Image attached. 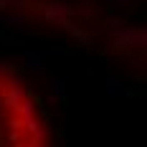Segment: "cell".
<instances>
[{"instance_id": "cell-1", "label": "cell", "mask_w": 147, "mask_h": 147, "mask_svg": "<svg viewBox=\"0 0 147 147\" xmlns=\"http://www.w3.org/2000/svg\"><path fill=\"white\" fill-rule=\"evenodd\" d=\"M0 147H53L43 102L23 76L0 63Z\"/></svg>"}]
</instances>
